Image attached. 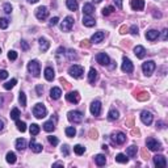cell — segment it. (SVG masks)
<instances>
[{"instance_id":"obj_8","label":"cell","mask_w":168,"mask_h":168,"mask_svg":"<svg viewBox=\"0 0 168 168\" xmlns=\"http://www.w3.org/2000/svg\"><path fill=\"white\" fill-rule=\"evenodd\" d=\"M146 145H147L148 150H151V151H160V150H163L160 142H158V141L154 139V138H148V139L146 141Z\"/></svg>"},{"instance_id":"obj_31","label":"cell","mask_w":168,"mask_h":168,"mask_svg":"<svg viewBox=\"0 0 168 168\" xmlns=\"http://www.w3.org/2000/svg\"><path fill=\"white\" fill-rule=\"evenodd\" d=\"M118 117H120V113H118V110H116V109H110V110H109L108 118L110 121H116Z\"/></svg>"},{"instance_id":"obj_24","label":"cell","mask_w":168,"mask_h":168,"mask_svg":"<svg viewBox=\"0 0 168 168\" xmlns=\"http://www.w3.org/2000/svg\"><path fill=\"white\" fill-rule=\"evenodd\" d=\"M97 77H99V74H97V71L92 67V69L89 70V74H88V82L93 84V83L97 80Z\"/></svg>"},{"instance_id":"obj_18","label":"cell","mask_w":168,"mask_h":168,"mask_svg":"<svg viewBox=\"0 0 168 168\" xmlns=\"http://www.w3.org/2000/svg\"><path fill=\"white\" fill-rule=\"evenodd\" d=\"M134 54L137 55V58L142 59V58H145V55H146V49L141 45L135 46V47H134Z\"/></svg>"},{"instance_id":"obj_32","label":"cell","mask_w":168,"mask_h":168,"mask_svg":"<svg viewBox=\"0 0 168 168\" xmlns=\"http://www.w3.org/2000/svg\"><path fill=\"white\" fill-rule=\"evenodd\" d=\"M137 151H138L137 146H130V147L126 150V155H128L129 158H134L137 155Z\"/></svg>"},{"instance_id":"obj_52","label":"cell","mask_w":168,"mask_h":168,"mask_svg":"<svg viewBox=\"0 0 168 168\" xmlns=\"http://www.w3.org/2000/svg\"><path fill=\"white\" fill-rule=\"evenodd\" d=\"M36 91H37V95H38V96H41V95H42V92H43V88H42V86H37V88H36Z\"/></svg>"},{"instance_id":"obj_20","label":"cell","mask_w":168,"mask_h":168,"mask_svg":"<svg viewBox=\"0 0 168 168\" xmlns=\"http://www.w3.org/2000/svg\"><path fill=\"white\" fill-rule=\"evenodd\" d=\"M30 148L33 152H36V154H40L41 151H42V145H40V143H36L34 138H32L30 141Z\"/></svg>"},{"instance_id":"obj_17","label":"cell","mask_w":168,"mask_h":168,"mask_svg":"<svg viewBox=\"0 0 168 168\" xmlns=\"http://www.w3.org/2000/svg\"><path fill=\"white\" fill-rule=\"evenodd\" d=\"M104 37H105V33H104V32H96V33L91 37V42L92 43H99L104 40Z\"/></svg>"},{"instance_id":"obj_25","label":"cell","mask_w":168,"mask_h":168,"mask_svg":"<svg viewBox=\"0 0 168 168\" xmlns=\"http://www.w3.org/2000/svg\"><path fill=\"white\" fill-rule=\"evenodd\" d=\"M95 162H96V164L99 165V167H103V165H105V163H106L105 155H103V154L96 155V158H95Z\"/></svg>"},{"instance_id":"obj_40","label":"cell","mask_w":168,"mask_h":168,"mask_svg":"<svg viewBox=\"0 0 168 168\" xmlns=\"http://www.w3.org/2000/svg\"><path fill=\"white\" fill-rule=\"evenodd\" d=\"M19 103H20V105L23 106V108H25L26 106V96L24 92H20V96H19Z\"/></svg>"},{"instance_id":"obj_58","label":"cell","mask_w":168,"mask_h":168,"mask_svg":"<svg viewBox=\"0 0 168 168\" xmlns=\"http://www.w3.org/2000/svg\"><path fill=\"white\" fill-rule=\"evenodd\" d=\"M57 165H63V163H54V167H57Z\"/></svg>"},{"instance_id":"obj_43","label":"cell","mask_w":168,"mask_h":168,"mask_svg":"<svg viewBox=\"0 0 168 168\" xmlns=\"http://www.w3.org/2000/svg\"><path fill=\"white\" fill-rule=\"evenodd\" d=\"M113 11H114V7L109 5V7H106V8L103 9V14H104V16H109V14H110Z\"/></svg>"},{"instance_id":"obj_61","label":"cell","mask_w":168,"mask_h":168,"mask_svg":"<svg viewBox=\"0 0 168 168\" xmlns=\"http://www.w3.org/2000/svg\"><path fill=\"white\" fill-rule=\"evenodd\" d=\"M0 53H1V50H0Z\"/></svg>"},{"instance_id":"obj_3","label":"cell","mask_w":168,"mask_h":168,"mask_svg":"<svg viewBox=\"0 0 168 168\" xmlns=\"http://www.w3.org/2000/svg\"><path fill=\"white\" fill-rule=\"evenodd\" d=\"M69 74L72 77H75V79H80L83 76V74H84V69L79 64H72L69 69Z\"/></svg>"},{"instance_id":"obj_38","label":"cell","mask_w":168,"mask_h":168,"mask_svg":"<svg viewBox=\"0 0 168 168\" xmlns=\"http://www.w3.org/2000/svg\"><path fill=\"white\" fill-rule=\"evenodd\" d=\"M75 134H76V130H75L74 126H70V128H66V135L70 138L75 137Z\"/></svg>"},{"instance_id":"obj_5","label":"cell","mask_w":168,"mask_h":168,"mask_svg":"<svg viewBox=\"0 0 168 168\" xmlns=\"http://www.w3.org/2000/svg\"><path fill=\"white\" fill-rule=\"evenodd\" d=\"M155 69H156V64H155V62H152V60H147V62H145L142 64L143 74H145L146 76H151L152 72L155 71Z\"/></svg>"},{"instance_id":"obj_13","label":"cell","mask_w":168,"mask_h":168,"mask_svg":"<svg viewBox=\"0 0 168 168\" xmlns=\"http://www.w3.org/2000/svg\"><path fill=\"white\" fill-rule=\"evenodd\" d=\"M91 113L92 116H100V113H101V103H100L99 100H96V101H93V103L91 104Z\"/></svg>"},{"instance_id":"obj_55","label":"cell","mask_w":168,"mask_h":168,"mask_svg":"<svg viewBox=\"0 0 168 168\" xmlns=\"http://www.w3.org/2000/svg\"><path fill=\"white\" fill-rule=\"evenodd\" d=\"M3 128H4V123H3V121H0V131L3 130Z\"/></svg>"},{"instance_id":"obj_48","label":"cell","mask_w":168,"mask_h":168,"mask_svg":"<svg viewBox=\"0 0 168 168\" xmlns=\"http://www.w3.org/2000/svg\"><path fill=\"white\" fill-rule=\"evenodd\" d=\"M8 77V71L5 70H0V80H4Z\"/></svg>"},{"instance_id":"obj_10","label":"cell","mask_w":168,"mask_h":168,"mask_svg":"<svg viewBox=\"0 0 168 168\" xmlns=\"http://www.w3.org/2000/svg\"><path fill=\"white\" fill-rule=\"evenodd\" d=\"M96 60H97V63H100L101 66H108L109 63H110V58H109V55L105 54V53H99V54L96 55Z\"/></svg>"},{"instance_id":"obj_41","label":"cell","mask_w":168,"mask_h":168,"mask_svg":"<svg viewBox=\"0 0 168 168\" xmlns=\"http://www.w3.org/2000/svg\"><path fill=\"white\" fill-rule=\"evenodd\" d=\"M16 83H17V80H16V79L9 80V82H7L5 84H4V88H5V89H12L14 86H16Z\"/></svg>"},{"instance_id":"obj_53","label":"cell","mask_w":168,"mask_h":168,"mask_svg":"<svg viewBox=\"0 0 168 168\" xmlns=\"http://www.w3.org/2000/svg\"><path fill=\"white\" fill-rule=\"evenodd\" d=\"M162 38H163V41H165V40H167V38H168V30H167V29H164V30H163Z\"/></svg>"},{"instance_id":"obj_30","label":"cell","mask_w":168,"mask_h":168,"mask_svg":"<svg viewBox=\"0 0 168 168\" xmlns=\"http://www.w3.org/2000/svg\"><path fill=\"white\" fill-rule=\"evenodd\" d=\"M38 42H40V47H41V50H42V51H46V50L49 49V46H50V43L47 42V40H46V38L41 37L40 40H38Z\"/></svg>"},{"instance_id":"obj_15","label":"cell","mask_w":168,"mask_h":168,"mask_svg":"<svg viewBox=\"0 0 168 168\" xmlns=\"http://www.w3.org/2000/svg\"><path fill=\"white\" fill-rule=\"evenodd\" d=\"M130 5L134 11H142L145 8V0H130Z\"/></svg>"},{"instance_id":"obj_9","label":"cell","mask_w":168,"mask_h":168,"mask_svg":"<svg viewBox=\"0 0 168 168\" xmlns=\"http://www.w3.org/2000/svg\"><path fill=\"white\" fill-rule=\"evenodd\" d=\"M121 69H122L123 72H126V74H130V72H133L134 66H133V63H131V60L129 59V58L123 57V62H122V66H121Z\"/></svg>"},{"instance_id":"obj_27","label":"cell","mask_w":168,"mask_h":168,"mask_svg":"<svg viewBox=\"0 0 168 168\" xmlns=\"http://www.w3.org/2000/svg\"><path fill=\"white\" fill-rule=\"evenodd\" d=\"M16 148H17L19 151H24L26 148V141L24 139V138H19V139L16 141Z\"/></svg>"},{"instance_id":"obj_33","label":"cell","mask_w":168,"mask_h":168,"mask_svg":"<svg viewBox=\"0 0 168 168\" xmlns=\"http://www.w3.org/2000/svg\"><path fill=\"white\" fill-rule=\"evenodd\" d=\"M7 163H9V164H13V163H16V154L14 152H12V151H9V152H7Z\"/></svg>"},{"instance_id":"obj_14","label":"cell","mask_w":168,"mask_h":168,"mask_svg":"<svg viewBox=\"0 0 168 168\" xmlns=\"http://www.w3.org/2000/svg\"><path fill=\"white\" fill-rule=\"evenodd\" d=\"M66 99H67V101H70V103H72V104H77L80 101V96H79V93H77L76 91H75V92H69V93L66 95Z\"/></svg>"},{"instance_id":"obj_22","label":"cell","mask_w":168,"mask_h":168,"mask_svg":"<svg viewBox=\"0 0 168 168\" xmlns=\"http://www.w3.org/2000/svg\"><path fill=\"white\" fill-rule=\"evenodd\" d=\"M83 25L87 26V28H92V26L96 25V21H95L91 16H84V17H83Z\"/></svg>"},{"instance_id":"obj_45","label":"cell","mask_w":168,"mask_h":168,"mask_svg":"<svg viewBox=\"0 0 168 168\" xmlns=\"http://www.w3.org/2000/svg\"><path fill=\"white\" fill-rule=\"evenodd\" d=\"M8 59H11V60L17 59V53L14 51V50H9V53H8Z\"/></svg>"},{"instance_id":"obj_50","label":"cell","mask_w":168,"mask_h":168,"mask_svg":"<svg viewBox=\"0 0 168 168\" xmlns=\"http://www.w3.org/2000/svg\"><path fill=\"white\" fill-rule=\"evenodd\" d=\"M130 33H131L133 36H138V26H137V25H131Z\"/></svg>"},{"instance_id":"obj_1","label":"cell","mask_w":168,"mask_h":168,"mask_svg":"<svg viewBox=\"0 0 168 168\" xmlns=\"http://www.w3.org/2000/svg\"><path fill=\"white\" fill-rule=\"evenodd\" d=\"M33 114H34L36 118H38V120H42V118H45L46 114H47V109L45 108V105L41 103L36 104L34 108H33Z\"/></svg>"},{"instance_id":"obj_12","label":"cell","mask_w":168,"mask_h":168,"mask_svg":"<svg viewBox=\"0 0 168 168\" xmlns=\"http://www.w3.org/2000/svg\"><path fill=\"white\" fill-rule=\"evenodd\" d=\"M154 164L156 165L158 168H164L165 165H167V159H165V156H163V155H155L154 156Z\"/></svg>"},{"instance_id":"obj_29","label":"cell","mask_w":168,"mask_h":168,"mask_svg":"<svg viewBox=\"0 0 168 168\" xmlns=\"http://www.w3.org/2000/svg\"><path fill=\"white\" fill-rule=\"evenodd\" d=\"M66 5L70 11H76L77 9V0H67L66 1Z\"/></svg>"},{"instance_id":"obj_49","label":"cell","mask_w":168,"mask_h":168,"mask_svg":"<svg viewBox=\"0 0 168 168\" xmlns=\"http://www.w3.org/2000/svg\"><path fill=\"white\" fill-rule=\"evenodd\" d=\"M62 154L64 155V156H67V155L70 154V148H69V146H67V145H63V147H62Z\"/></svg>"},{"instance_id":"obj_26","label":"cell","mask_w":168,"mask_h":168,"mask_svg":"<svg viewBox=\"0 0 168 168\" xmlns=\"http://www.w3.org/2000/svg\"><path fill=\"white\" fill-rule=\"evenodd\" d=\"M83 12H84V16H91V14L95 12L93 5H92V4H89V3L84 4V7H83Z\"/></svg>"},{"instance_id":"obj_44","label":"cell","mask_w":168,"mask_h":168,"mask_svg":"<svg viewBox=\"0 0 168 168\" xmlns=\"http://www.w3.org/2000/svg\"><path fill=\"white\" fill-rule=\"evenodd\" d=\"M75 53H76L75 50H69V53H66L70 60H74V59H76V58H77V55L75 54Z\"/></svg>"},{"instance_id":"obj_21","label":"cell","mask_w":168,"mask_h":168,"mask_svg":"<svg viewBox=\"0 0 168 168\" xmlns=\"http://www.w3.org/2000/svg\"><path fill=\"white\" fill-rule=\"evenodd\" d=\"M60 96H62V89L58 88V87H53L51 91H50V97L53 100H58Z\"/></svg>"},{"instance_id":"obj_4","label":"cell","mask_w":168,"mask_h":168,"mask_svg":"<svg viewBox=\"0 0 168 168\" xmlns=\"http://www.w3.org/2000/svg\"><path fill=\"white\" fill-rule=\"evenodd\" d=\"M67 118L72 123H80L83 121V113L79 110H71L67 113Z\"/></svg>"},{"instance_id":"obj_11","label":"cell","mask_w":168,"mask_h":168,"mask_svg":"<svg viewBox=\"0 0 168 168\" xmlns=\"http://www.w3.org/2000/svg\"><path fill=\"white\" fill-rule=\"evenodd\" d=\"M49 16V11L46 7H38L37 9H36V17L38 19V20H46Z\"/></svg>"},{"instance_id":"obj_23","label":"cell","mask_w":168,"mask_h":168,"mask_svg":"<svg viewBox=\"0 0 168 168\" xmlns=\"http://www.w3.org/2000/svg\"><path fill=\"white\" fill-rule=\"evenodd\" d=\"M54 76H55L54 70H53L51 67H46L45 69V79L47 80V82H53Z\"/></svg>"},{"instance_id":"obj_36","label":"cell","mask_w":168,"mask_h":168,"mask_svg":"<svg viewBox=\"0 0 168 168\" xmlns=\"http://www.w3.org/2000/svg\"><path fill=\"white\" fill-rule=\"evenodd\" d=\"M84 151H86V147H83L82 145L74 146V152L76 155H83V154H84Z\"/></svg>"},{"instance_id":"obj_35","label":"cell","mask_w":168,"mask_h":168,"mask_svg":"<svg viewBox=\"0 0 168 168\" xmlns=\"http://www.w3.org/2000/svg\"><path fill=\"white\" fill-rule=\"evenodd\" d=\"M116 162L122 163V164H123V163H128V162H129V158L126 156L125 154H118V155L116 156Z\"/></svg>"},{"instance_id":"obj_19","label":"cell","mask_w":168,"mask_h":168,"mask_svg":"<svg viewBox=\"0 0 168 168\" xmlns=\"http://www.w3.org/2000/svg\"><path fill=\"white\" fill-rule=\"evenodd\" d=\"M158 37H159V32L155 30V29H151V30L146 32V38L148 41H155Z\"/></svg>"},{"instance_id":"obj_57","label":"cell","mask_w":168,"mask_h":168,"mask_svg":"<svg viewBox=\"0 0 168 168\" xmlns=\"http://www.w3.org/2000/svg\"><path fill=\"white\" fill-rule=\"evenodd\" d=\"M28 1H29V3H30V4H34V3H37L38 0H28Z\"/></svg>"},{"instance_id":"obj_56","label":"cell","mask_w":168,"mask_h":168,"mask_svg":"<svg viewBox=\"0 0 168 168\" xmlns=\"http://www.w3.org/2000/svg\"><path fill=\"white\" fill-rule=\"evenodd\" d=\"M21 43H23L24 49H25V50H26V49H28V45H26V43H25V41H23V42H21Z\"/></svg>"},{"instance_id":"obj_2","label":"cell","mask_w":168,"mask_h":168,"mask_svg":"<svg viewBox=\"0 0 168 168\" xmlns=\"http://www.w3.org/2000/svg\"><path fill=\"white\" fill-rule=\"evenodd\" d=\"M28 70H29V72H30L32 75L34 77H38L40 76V74H41V66H40V63H38V60H30V62L28 63Z\"/></svg>"},{"instance_id":"obj_42","label":"cell","mask_w":168,"mask_h":168,"mask_svg":"<svg viewBox=\"0 0 168 168\" xmlns=\"http://www.w3.org/2000/svg\"><path fill=\"white\" fill-rule=\"evenodd\" d=\"M8 25H9V21L7 20V19L0 17V29H7Z\"/></svg>"},{"instance_id":"obj_37","label":"cell","mask_w":168,"mask_h":168,"mask_svg":"<svg viewBox=\"0 0 168 168\" xmlns=\"http://www.w3.org/2000/svg\"><path fill=\"white\" fill-rule=\"evenodd\" d=\"M29 131H30L32 135H37L38 133H40V126L37 125V123H32L30 129H29Z\"/></svg>"},{"instance_id":"obj_39","label":"cell","mask_w":168,"mask_h":168,"mask_svg":"<svg viewBox=\"0 0 168 168\" xmlns=\"http://www.w3.org/2000/svg\"><path fill=\"white\" fill-rule=\"evenodd\" d=\"M19 117H20V110H19L17 108H13L11 110V118H12V120H14V121H17Z\"/></svg>"},{"instance_id":"obj_7","label":"cell","mask_w":168,"mask_h":168,"mask_svg":"<svg viewBox=\"0 0 168 168\" xmlns=\"http://www.w3.org/2000/svg\"><path fill=\"white\" fill-rule=\"evenodd\" d=\"M110 139H112V143H113V145H123V143L126 142V135L123 133H121V131H118V133L112 135Z\"/></svg>"},{"instance_id":"obj_6","label":"cell","mask_w":168,"mask_h":168,"mask_svg":"<svg viewBox=\"0 0 168 168\" xmlns=\"http://www.w3.org/2000/svg\"><path fill=\"white\" fill-rule=\"evenodd\" d=\"M72 26H74V17H71V16H67V17L60 23V29H62L63 32H71Z\"/></svg>"},{"instance_id":"obj_28","label":"cell","mask_w":168,"mask_h":168,"mask_svg":"<svg viewBox=\"0 0 168 168\" xmlns=\"http://www.w3.org/2000/svg\"><path fill=\"white\" fill-rule=\"evenodd\" d=\"M43 130L47 131V133H51L55 130V125L53 123V121H47V122L43 123Z\"/></svg>"},{"instance_id":"obj_60","label":"cell","mask_w":168,"mask_h":168,"mask_svg":"<svg viewBox=\"0 0 168 168\" xmlns=\"http://www.w3.org/2000/svg\"><path fill=\"white\" fill-rule=\"evenodd\" d=\"M95 1H96V3H100V1H103V0H95Z\"/></svg>"},{"instance_id":"obj_59","label":"cell","mask_w":168,"mask_h":168,"mask_svg":"<svg viewBox=\"0 0 168 168\" xmlns=\"http://www.w3.org/2000/svg\"><path fill=\"white\" fill-rule=\"evenodd\" d=\"M103 150H108V146H106V145H103Z\"/></svg>"},{"instance_id":"obj_51","label":"cell","mask_w":168,"mask_h":168,"mask_svg":"<svg viewBox=\"0 0 168 168\" xmlns=\"http://www.w3.org/2000/svg\"><path fill=\"white\" fill-rule=\"evenodd\" d=\"M58 21H59V19H58V17H53L51 20H50V23H49V25H50V26H55L58 24Z\"/></svg>"},{"instance_id":"obj_54","label":"cell","mask_w":168,"mask_h":168,"mask_svg":"<svg viewBox=\"0 0 168 168\" xmlns=\"http://www.w3.org/2000/svg\"><path fill=\"white\" fill-rule=\"evenodd\" d=\"M114 1L117 3V8H118V9L122 8V0H114Z\"/></svg>"},{"instance_id":"obj_47","label":"cell","mask_w":168,"mask_h":168,"mask_svg":"<svg viewBox=\"0 0 168 168\" xmlns=\"http://www.w3.org/2000/svg\"><path fill=\"white\" fill-rule=\"evenodd\" d=\"M49 142H50V145L53 146H57L58 145V138L57 137H53V135H50V137H47Z\"/></svg>"},{"instance_id":"obj_46","label":"cell","mask_w":168,"mask_h":168,"mask_svg":"<svg viewBox=\"0 0 168 168\" xmlns=\"http://www.w3.org/2000/svg\"><path fill=\"white\" fill-rule=\"evenodd\" d=\"M3 11L5 12L7 14H9V13H11V12H12V5H11V4H9V3H5V4H4V5H3Z\"/></svg>"},{"instance_id":"obj_16","label":"cell","mask_w":168,"mask_h":168,"mask_svg":"<svg viewBox=\"0 0 168 168\" xmlns=\"http://www.w3.org/2000/svg\"><path fill=\"white\" fill-rule=\"evenodd\" d=\"M141 120H142V122L145 123V125H151V122H152V114H151L150 112L143 110L142 113H141Z\"/></svg>"},{"instance_id":"obj_34","label":"cell","mask_w":168,"mask_h":168,"mask_svg":"<svg viewBox=\"0 0 168 168\" xmlns=\"http://www.w3.org/2000/svg\"><path fill=\"white\" fill-rule=\"evenodd\" d=\"M16 126H17V130H19V131H21V133L26 131V123L24 122V121L17 120V121H16Z\"/></svg>"}]
</instances>
